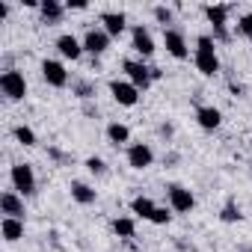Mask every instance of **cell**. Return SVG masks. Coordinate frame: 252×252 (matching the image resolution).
<instances>
[{
	"label": "cell",
	"mask_w": 252,
	"mask_h": 252,
	"mask_svg": "<svg viewBox=\"0 0 252 252\" xmlns=\"http://www.w3.org/2000/svg\"><path fill=\"white\" fill-rule=\"evenodd\" d=\"M0 92H3L9 101H24L27 98V77L18 68H6L0 74Z\"/></svg>",
	"instance_id": "cell-2"
},
{
	"label": "cell",
	"mask_w": 252,
	"mask_h": 252,
	"mask_svg": "<svg viewBox=\"0 0 252 252\" xmlns=\"http://www.w3.org/2000/svg\"><path fill=\"white\" fill-rule=\"evenodd\" d=\"M169 220H172V208H155V214H152L149 222H155V225H169Z\"/></svg>",
	"instance_id": "cell-27"
},
{
	"label": "cell",
	"mask_w": 252,
	"mask_h": 252,
	"mask_svg": "<svg viewBox=\"0 0 252 252\" xmlns=\"http://www.w3.org/2000/svg\"><path fill=\"white\" fill-rule=\"evenodd\" d=\"M228 89H231L234 95H243V86H240V83H228Z\"/></svg>",
	"instance_id": "cell-32"
},
{
	"label": "cell",
	"mask_w": 252,
	"mask_h": 252,
	"mask_svg": "<svg viewBox=\"0 0 252 252\" xmlns=\"http://www.w3.org/2000/svg\"><path fill=\"white\" fill-rule=\"evenodd\" d=\"M160 134L163 137H172V125H160Z\"/></svg>",
	"instance_id": "cell-33"
},
{
	"label": "cell",
	"mask_w": 252,
	"mask_h": 252,
	"mask_svg": "<svg viewBox=\"0 0 252 252\" xmlns=\"http://www.w3.org/2000/svg\"><path fill=\"white\" fill-rule=\"evenodd\" d=\"M166 199H169V208L175 214H190L196 208V196L193 190H187L184 184H169L166 187Z\"/></svg>",
	"instance_id": "cell-6"
},
{
	"label": "cell",
	"mask_w": 252,
	"mask_h": 252,
	"mask_svg": "<svg viewBox=\"0 0 252 252\" xmlns=\"http://www.w3.org/2000/svg\"><path fill=\"white\" fill-rule=\"evenodd\" d=\"M89 3H86V0H68V3H65V9H77V12H83Z\"/></svg>",
	"instance_id": "cell-30"
},
{
	"label": "cell",
	"mask_w": 252,
	"mask_h": 252,
	"mask_svg": "<svg viewBox=\"0 0 252 252\" xmlns=\"http://www.w3.org/2000/svg\"><path fill=\"white\" fill-rule=\"evenodd\" d=\"M80 42H83V51L92 54V57H101V54L110 48V36H107L104 30H98V27H89Z\"/></svg>",
	"instance_id": "cell-12"
},
{
	"label": "cell",
	"mask_w": 252,
	"mask_h": 252,
	"mask_svg": "<svg viewBox=\"0 0 252 252\" xmlns=\"http://www.w3.org/2000/svg\"><path fill=\"white\" fill-rule=\"evenodd\" d=\"M86 169H89L92 175H107V163H104L101 158H86Z\"/></svg>",
	"instance_id": "cell-29"
},
{
	"label": "cell",
	"mask_w": 252,
	"mask_h": 252,
	"mask_svg": "<svg viewBox=\"0 0 252 252\" xmlns=\"http://www.w3.org/2000/svg\"><path fill=\"white\" fill-rule=\"evenodd\" d=\"M74 95H77L80 101H92V98H95V83H89V80L74 83Z\"/></svg>",
	"instance_id": "cell-25"
},
{
	"label": "cell",
	"mask_w": 252,
	"mask_h": 252,
	"mask_svg": "<svg viewBox=\"0 0 252 252\" xmlns=\"http://www.w3.org/2000/svg\"><path fill=\"white\" fill-rule=\"evenodd\" d=\"M12 137H15L24 149H33V146H36V131H33V128H27V125H18V128L12 131Z\"/></svg>",
	"instance_id": "cell-23"
},
{
	"label": "cell",
	"mask_w": 252,
	"mask_h": 252,
	"mask_svg": "<svg viewBox=\"0 0 252 252\" xmlns=\"http://www.w3.org/2000/svg\"><path fill=\"white\" fill-rule=\"evenodd\" d=\"M57 51H60L63 60L77 63V60L83 57V42H80L77 36H71V33H63V36H57Z\"/></svg>",
	"instance_id": "cell-13"
},
{
	"label": "cell",
	"mask_w": 252,
	"mask_h": 252,
	"mask_svg": "<svg viewBox=\"0 0 252 252\" xmlns=\"http://www.w3.org/2000/svg\"><path fill=\"white\" fill-rule=\"evenodd\" d=\"M42 80L54 89H63V86H68V71L60 60H45L42 63Z\"/></svg>",
	"instance_id": "cell-10"
},
{
	"label": "cell",
	"mask_w": 252,
	"mask_h": 252,
	"mask_svg": "<svg viewBox=\"0 0 252 252\" xmlns=\"http://www.w3.org/2000/svg\"><path fill=\"white\" fill-rule=\"evenodd\" d=\"M110 95L122 107H137L140 104V89L131 80H110Z\"/></svg>",
	"instance_id": "cell-7"
},
{
	"label": "cell",
	"mask_w": 252,
	"mask_h": 252,
	"mask_svg": "<svg viewBox=\"0 0 252 252\" xmlns=\"http://www.w3.org/2000/svg\"><path fill=\"white\" fill-rule=\"evenodd\" d=\"M220 220H222V222H240L243 214H240V208H237L234 202H225V208L220 211Z\"/></svg>",
	"instance_id": "cell-24"
},
{
	"label": "cell",
	"mask_w": 252,
	"mask_h": 252,
	"mask_svg": "<svg viewBox=\"0 0 252 252\" xmlns=\"http://www.w3.org/2000/svg\"><path fill=\"white\" fill-rule=\"evenodd\" d=\"M196 122H199L202 131H217L220 125H222V113L217 107L205 104V107H196Z\"/></svg>",
	"instance_id": "cell-15"
},
{
	"label": "cell",
	"mask_w": 252,
	"mask_h": 252,
	"mask_svg": "<svg viewBox=\"0 0 252 252\" xmlns=\"http://www.w3.org/2000/svg\"><path fill=\"white\" fill-rule=\"evenodd\" d=\"M83 113H86V116H98V107H92V104H83Z\"/></svg>",
	"instance_id": "cell-31"
},
{
	"label": "cell",
	"mask_w": 252,
	"mask_h": 252,
	"mask_svg": "<svg viewBox=\"0 0 252 252\" xmlns=\"http://www.w3.org/2000/svg\"><path fill=\"white\" fill-rule=\"evenodd\" d=\"M152 15H155V21H158V24H163V30H166V24H172V9H169V6H163V3H160V6H155V9H152Z\"/></svg>",
	"instance_id": "cell-26"
},
{
	"label": "cell",
	"mask_w": 252,
	"mask_h": 252,
	"mask_svg": "<svg viewBox=\"0 0 252 252\" xmlns=\"http://www.w3.org/2000/svg\"><path fill=\"white\" fill-rule=\"evenodd\" d=\"M152 163H155V152H152L149 143H131V146H128V166H131V169L143 172V169H149Z\"/></svg>",
	"instance_id": "cell-9"
},
{
	"label": "cell",
	"mask_w": 252,
	"mask_h": 252,
	"mask_svg": "<svg viewBox=\"0 0 252 252\" xmlns=\"http://www.w3.org/2000/svg\"><path fill=\"white\" fill-rule=\"evenodd\" d=\"M113 231L122 237V240H131L137 234V220L134 217H116L113 220Z\"/></svg>",
	"instance_id": "cell-22"
},
{
	"label": "cell",
	"mask_w": 252,
	"mask_h": 252,
	"mask_svg": "<svg viewBox=\"0 0 252 252\" xmlns=\"http://www.w3.org/2000/svg\"><path fill=\"white\" fill-rule=\"evenodd\" d=\"M237 33H240L243 39H249V42H252V12L240 15V21H237Z\"/></svg>",
	"instance_id": "cell-28"
},
{
	"label": "cell",
	"mask_w": 252,
	"mask_h": 252,
	"mask_svg": "<svg viewBox=\"0 0 252 252\" xmlns=\"http://www.w3.org/2000/svg\"><path fill=\"white\" fill-rule=\"evenodd\" d=\"M0 211L6 217H15V220H24V196H18L15 190H6L0 196Z\"/></svg>",
	"instance_id": "cell-16"
},
{
	"label": "cell",
	"mask_w": 252,
	"mask_h": 252,
	"mask_svg": "<svg viewBox=\"0 0 252 252\" xmlns=\"http://www.w3.org/2000/svg\"><path fill=\"white\" fill-rule=\"evenodd\" d=\"M249 155H252V140H249Z\"/></svg>",
	"instance_id": "cell-34"
},
{
	"label": "cell",
	"mask_w": 252,
	"mask_h": 252,
	"mask_svg": "<svg viewBox=\"0 0 252 252\" xmlns=\"http://www.w3.org/2000/svg\"><path fill=\"white\" fill-rule=\"evenodd\" d=\"M122 71H125V77H128L140 92H146L155 80H152V65H146L143 60H125L122 63Z\"/></svg>",
	"instance_id": "cell-5"
},
{
	"label": "cell",
	"mask_w": 252,
	"mask_h": 252,
	"mask_svg": "<svg viewBox=\"0 0 252 252\" xmlns=\"http://www.w3.org/2000/svg\"><path fill=\"white\" fill-rule=\"evenodd\" d=\"M107 140H110V146H125V143H131V128L128 125H122V122H110L107 125Z\"/></svg>",
	"instance_id": "cell-20"
},
{
	"label": "cell",
	"mask_w": 252,
	"mask_h": 252,
	"mask_svg": "<svg viewBox=\"0 0 252 252\" xmlns=\"http://www.w3.org/2000/svg\"><path fill=\"white\" fill-rule=\"evenodd\" d=\"M163 45H166V54H169V57H175V60H187V57H190L187 39H184V33H181V30L166 27V30H163Z\"/></svg>",
	"instance_id": "cell-11"
},
{
	"label": "cell",
	"mask_w": 252,
	"mask_h": 252,
	"mask_svg": "<svg viewBox=\"0 0 252 252\" xmlns=\"http://www.w3.org/2000/svg\"><path fill=\"white\" fill-rule=\"evenodd\" d=\"M131 48H134V54L140 60H149L155 54V39H152V33H149L146 24H134L131 27Z\"/></svg>",
	"instance_id": "cell-8"
},
{
	"label": "cell",
	"mask_w": 252,
	"mask_h": 252,
	"mask_svg": "<svg viewBox=\"0 0 252 252\" xmlns=\"http://www.w3.org/2000/svg\"><path fill=\"white\" fill-rule=\"evenodd\" d=\"M101 30L110 36V39H116V36H122L125 30H128V18H125V12H101Z\"/></svg>",
	"instance_id": "cell-14"
},
{
	"label": "cell",
	"mask_w": 252,
	"mask_h": 252,
	"mask_svg": "<svg viewBox=\"0 0 252 252\" xmlns=\"http://www.w3.org/2000/svg\"><path fill=\"white\" fill-rule=\"evenodd\" d=\"M228 15H231V6H222V3H211L205 6V18L208 24L214 27V42H228Z\"/></svg>",
	"instance_id": "cell-3"
},
{
	"label": "cell",
	"mask_w": 252,
	"mask_h": 252,
	"mask_svg": "<svg viewBox=\"0 0 252 252\" xmlns=\"http://www.w3.org/2000/svg\"><path fill=\"white\" fill-rule=\"evenodd\" d=\"M155 208H158V205H155L149 196H134V199H131V214H134L137 220H152Z\"/></svg>",
	"instance_id": "cell-21"
},
{
	"label": "cell",
	"mask_w": 252,
	"mask_h": 252,
	"mask_svg": "<svg viewBox=\"0 0 252 252\" xmlns=\"http://www.w3.org/2000/svg\"><path fill=\"white\" fill-rule=\"evenodd\" d=\"M240 252H252V249H240Z\"/></svg>",
	"instance_id": "cell-35"
},
{
	"label": "cell",
	"mask_w": 252,
	"mask_h": 252,
	"mask_svg": "<svg viewBox=\"0 0 252 252\" xmlns=\"http://www.w3.org/2000/svg\"><path fill=\"white\" fill-rule=\"evenodd\" d=\"M193 63H196L199 74H205V77H217V74H220V57H217V42H214V36H199V39H196Z\"/></svg>",
	"instance_id": "cell-1"
},
{
	"label": "cell",
	"mask_w": 252,
	"mask_h": 252,
	"mask_svg": "<svg viewBox=\"0 0 252 252\" xmlns=\"http://www.w3.org/2000/svg\"><path fill=\"white\" fill-rule=\"evenodd\" d=\"M71 199L77 202V205H92L95 199H98V190L95 187H89L86 181H71Z\"/></svg>",
	"instance_id": "cell-19"
},
{
	"label": "cell",
	"mask_w": 252,
	"mask_h": 252,
	"mask_svg": "<svg viewBox=\"0 0 252 252\" xmlns=\"http://www.w3.org/2000/svg\"><path fill=\"white\" fill-rule=\"evenodd\" d=\"M9 178H12V190L18 196H33L36 193V172L30 163H15L9 169Z\"/></svg>",
	"instance_id": "cell-4"
},
{
	"label": "cell",
	"mask_w": 252,
	"mask_h": 252,
	"mask_svg": "<svg viewBox=\"0 0 252 252\" xmlns=\"http://www.w3.org/2000/svg\"><path fill=\"white\" fill-rule=\"evenodd\" d=\"M39 15L45 24H60L63 15H65V6L60 3V0H42L39 3Z\"/></svg>",
	"instance_id": "cell-17"
},
{
	"label": "cell",
	"mask_w": 252,
	"mask_h": 252,
	"mask_svg": "<svg viewBox=\"0 0 252 252\" xmlns=\"http://www.w3.org/2000/svg\"><path fill=\"white\" fill-rule=\"evenodd\" d=\"M0 231H3V240H6V243H18V240L24 237V220L3 217V222H0Z\"/></svg>",
	"instance_id": "cell-18"
}]
</instances>
